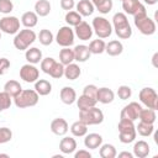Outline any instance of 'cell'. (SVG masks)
<instances>
[{
    "label": "cell",
    "mask_w": 158,
    "mask_h": 158,
    "mask_svg": "<svg viewBox=\"0 0 158 158\" xmlns=\"http://www.w3.org/2000/svg\"><path fill=\"white\" fill-rule=\"evenodd\" d=\"M112 25L115 33L121 40H128L132 36V28L128 23V19L125 12H116L112 17Z\"/></svg>",
    "instance_id": "6da1fadb"
},
{
    "label": "cell",
    "mask_w": 158,
    "mask_h": 158,
    "mask_svg": "<svg viewBox=\"0 0 158 158\" xmlns=\"http://www.w3.org/2000/svg\"><path fill=\"white\" fill-rule=\"evenodd\" d=\"M117 128H118V138L122 143L127 144L136 139L137 132H136V126H135L133 121L126 120V118H120Z\"/></svg>",
    "instance_id": "7a4b0ae2"
},
{
    "label": "cell",
    "mask_w": 158,
    "mask_h": 158,
    "mask_svg": "<svg viewBox=\"0 0 158 158\" xmlns=\"http://www.w3.org/2000/svg\"><path fill=\"white\" fill-rule=\"evenodd\" d=\"M38 99H40V95L37 94L36 90L26 89V90H21V93L14 98V102L16 107L25 109V107H31L37 105Z\"/></svg>",
    "instance_id": "3957f363"
},
{
    "label": "cell",
    "mask_w": 158,
    "mask_h": 158,
    "mask_svg": "<svg viewBox=\"0 0 158 158\" xmlns=\"http://www.w3.org/2000/svg\"><path fill=\"white\" fill-rule=\"evenodd\" d=\"M37 36L33 30L31 28H25V30H21L19 31L16 35H15V38H14V46L16 49L19 51H26L35 41H36Z\"/></svg>",
    "instance_id": "277c9868"
},
{
    "label": "cell",
    "mask_w": 158,
    "mask_h": 158,
    "mask_svg": "<svg viewBox=\"0 0 158 158\" xmlns=\"http://www.w3.org/2000/svg\"><path fill=\"white\" fill-rule=\"evenodd\" d=\"M79 120L86 126L99 125L104 121V114L96 106H93L86 110H79Z\"/></svg>",
    "instance_id": "5b68a950"
},
{
    "label": "cell",
    "mask_w": 158,
    "mask_h": 158,
    "mask_svg": "<svg viewBox=\"0 0 158 158\" xmlns=\"http://www.w3.org/2000/svg\"><path fill=\"white\" fill-rule=\"evenodd\" d=\"M93 31L96 33V36L99 38H107L111 36L112 33V26L111 23L109 22L107 19L102 17V16H96L94 20H93Z\"/></svg>",
    "instance_id": "8992f818"
},
{
    "label": "cell",
    "mask_w": 158,
    "mask_h": 158,
    "mask_svg": "<svg viewBox=\"0 0 158 158\" xmlns=\"http://www.w3.org/2000/svg\"><path fill=\"white\" fill-rule=\"evenodd\" d=\"M133 21H135V26L138 28V31H139L142 35L151 36V35H153V33L156 32V30H157L156 22H154L148 15H143V16H139V17H135Z\"/></svg>",
    "instance_id": "52a82bcc"
},
{
    "label": "cell",
    "mask_w": 158,
    "mask_h": 158,
    "mask_svg": "<svg viewBox=\"0 0 158 158\" xmlns=\"http://www.w3.org/2000/svg\"><path fill=\"white\" fill-rule=\"evenodd\" d=\"M138 98L141 100V102L152 110H157L158 109V94L156 93V90L153 88H143L141 89Z\"/></svg>",
    "instance_id": "ba28073f"
},
{
    "label": "cell",
    "mask_w": 158,
    "mask_h": 158,
    "mask_svg": "<svg viewBox=\"0 0 158 158\" xmlns=\"http://www.w3.org/2000/svg\"><path fill=\"white\" fill-rule=\"evenodd\" d=\"M74 30L70 26H63L58 30L56 42L62 47H70L74 43Z\"/></svg>",
    "instance_id": "9c48e42d"
},
{
    "label": "cell",
    "mask_w": 158,
    "mask_h": 158,
    "mask_svg": "<svg viewBox=\"0 0 158 158\" xmlns=\"http://www.w3.org/2000/svg\"><path fill=\"white\" fill-rule=\"evenodd\" d=\"M0 31L7 35H16L20 31V20L16 16H4L0 19Z\"/></svg>",
    "instance_id": "30bf717a"
},
{
    "label": "cell",
    "mask_w": 158,
    "mask_h": 158,
    "mask_svg": "<svg viewBox=\"0 0 158 158\" xmlns=\"http://www.w3.org/2000/svg\"><path fill=\"white\" fill-rule=\"evenodd\" d=\"M40 77V70L35 67V64L27 63L20 69V78L26 83H35Z\"/></svg>",
    "instance_id": "8fae6325"
},
{
    "label": "cell",
    "mask_w": 158,
    "mask_h": 158,
    "mask_svg": "<svg viewBox=\"0 0 158 158\" xmlns=\"http://www.w3.org/2000/svg\"><path fill=\"white\" fill-rule=\"evenodd\" d=\"M142 110V106L136 102V101H132L130 102L128 105H126L122 110H121V114H120V118H126V120H131V121H136L138 118V115Z\"/></svg>",
    "instance_id": "7c38bea8"
},
{
    "label": "cell",
    "mask_w": 158,
    "mask_h": 158,
    "mask_svg": "<svg viewBox=\"0 0 158 158\" xmlns=\"http://www.w3.org/2000/svg\"><path fill=\"white\" fill-rule=\"evenodd\" d=\"M93 33H94L93 27H91L88 22H85V21H81V22H80L79 25H77L75 28H74V35H75L79 40H81V41H89V40L91 38Z\"/></svg>",
    "instance_id": "4fadbf2b"
},
{
    "label": "cell",
    "mask_w": 158,
    "mask_h": 158,
    "mask_svg": "<svg viewBox=\"0 0 158 158\" xmlns=\"http://www.w3.org/2000/svg\"><path fill=\"white\" fill-rule=\"evenodd\" d=\"M68 122L62 117H57L51 122V131L57 136H64L68 132Z\"/></svg>",
    "instance_id": "5bb4252c"
},
{
    "label": "cell",
    "mask_w": 158,
    "mask_h": 158,
    "mask_svg": "<svg viewBox=\"0 0 158 158\" xmlns=\"http://www.w3.org/2000/svg\"><path fill=\"white\" fill-rule=\"evenodd\" d=\"M122 9L125 11V14H128V15H136L138 11L141 10H144L146 7L141 4L139 0H123L122 1Z\"/></svg>",
    "instance_id": "9a60e30c"
},
{
    "label": "cell",
    "mask_w": 158,
    "mask_h": 158,
    "mask_svg": "<svg viewBox=\"0 0 158 158\" xmlns=\"http://www.w3.org/2000/svg\"><path fill=\"white\" fill-rule=\"evenodd\" d=\"M73 52H74V60H77L79 63L86 62L90 58V56H91V53L89 51V47L85 46V44H78V46H75L74 49H73Z\"/></svg>",
    "instance_id": "2e32d148"
},
{
    "label": "cell",
    "mask_w": 158,
    "mask_h": 158,
    "mask_svg": "<svg viewBox=\"0 0 158 158\" xmlns=\"http://www.w3.org/2000/svg\"><path fill=\"white\" fill-rule=\"evenodd\" d=\"M59 96H60L62 102L65 104V105H72V104H74L77 101V93L72 86L62 88L60 93H59Z\"/></svg>",
    "instance_id": "e0dca14e"
},
{
    "label": "cell",
    "mask_w": 158,
    "mask_h": 158,
    "mask_svg": "<svg viewBox=\"0 0 158 158\" xmlns=\"http://www.w3.org/2000/svg\"><path fill=\"white\" fill-rule=\"evenodd\" d=\"M115 99V94L111 89L109 88H98V93H96V101L101 102V104H110Z\"/></svg>",
    "instance_id": "ac0fdd59"
},
{
    "label": "cell",
    "mask_w": 158,
    "mask_h": 158,
    "mask_svg": "<svg viewBox=\"0 0 158 158\" xmlns=\"http://www.w3.org/2000/svg\"><path fill=\"white\" fill-rule=\"evenodd\" d=\"M59 149L63 154L74 153L77 149V141L73 137H63L59 142Z\"/></svg>",
    "instance_id": "d6986e66"
},
{
    "label": "cell",
    "mask_w": 158,
    "mask_h": 158,
    "mask_svg": "<svg viewBox=\"0 0 158 158\" xmlns=\"http://www.w3.org/2000/svg\"><path fill=\"white\" fill-rule=\"evenodd\" d=\"M84 144L89 149H96V148H99L102 144V137L99 133H89V135H85Z\"/></svg>",
    "instance_id": "ffe728a7"
},
{
    "label": "cell",
    "mask_w": 158,
    "mask_h": 158,
    "mask_svg": "<svg viewBox=\"0 0 158 158\" xmlns=\"http://www.w3.org/2000/svg\"><path fill=\"white\" fill-rule=\"evenodd\" d=\"M25 57H26V60L31 64H37L42 60V51L37 47H28L26 49V53H25Z\"/></svg>",
    "instance_id": "44dd1931"
},
{
    "label": "cell",
    "mask_w": 158,
    "mask_h": 158,
    "mask_svg": "<svg viewBox=\"0 0 158 158\" xmlns=\"http://www.w3.org/2000/svg\"><path fill=\"white\" fill-rule=\"evenodd\" d=\"M149 144L141 139V141H137L133 146V156L138 157V158H146L148 154H149Z\"/></svg>",
    "instance_id": "7402d4cb"
},
{
    "label": "cell",
    "mask_w": 158,
    "mask_h": 158,
    "mask_svg": "<svg viewBox=\"0 0 158 158\" xmlns=\"http://www.w3.org/2000/svg\"><path fill=\"white\" fill-rule=\"evenodd\" d=\"M75 7H77V12L80 14L81 16H90V15H93V12L95 10V7L90 0H80L75 5Z\"/></svg>",
    "instance_id": "603a6c76"
},
{
    "label": "cell",
    "mask_w": 158,
    "mask_h": 158,
    "mask_svg": "<svg viewBox=\"0 0 158 158\" xmlns=\"http://www.w3.org/2000/svg\"><path fill=\"white\" fill-rule=\"evenodd\" d=\"M38 22V16L35 11H26L23 12V15L21 16V23L26 27V28H32L37 25Z\"/></svg>",
    "instance_id": "cb8c5ba5"
},
{
    "label": "cell",
    "mask_w": 158,
    "mask_h": 158,
    "mask_svg": "<svg viewBox=\"0 0 158 158\" xmlns=\"http://www.w3.org/2000/svg\"><path fill=\"white\" fill-rule=\"evenodd\" d=\"M81 74V69L78 64L75 63H70V64H67L64 65V77L69 80H75L80 77Z\"/></svg>",
    "instance_id": "d4e9b609"
},
{
    "label": "cell",
    "mask_w": 158,
    "mask_h": 158,
    "mask_svg": "<svg viewBox=\"0 0 158 158\" xmlns=\"http://www.w3.org/2000/svg\"><path fill=\"white\" fill-rule=\"evenodd\" d=\"M35 90L38 95L46 96L52 91V84L46 79H37L35 81Z\"/></svg>",
    "instance_id": "484cf974"
},
{
    "label": "cell",
    "mask_w": 158,
    "mask_h": 158,
    "mask_svg": "<svg viewBox=\"0 0 158 158\" xmlns=\"http://www.w3.org/2000/svg\"><path fill=\"white\" fill-rule=\"evenodd\" d=\"M122 51H123V46L117 40H112L109 43H106V46H105V52L109 56H112V57H116V56L121 54Z\"/></svg>",
    "instance_id": "4316f807"
},
{
    "label": "cell",
    "mask_w": 158,
    "mask_h": 158,
    "mask_svg": "<svg viewBox=\"0 0 158 158\" xmlns=\"http://www.w3.org/2000/svg\"><path fill=\"white\" fill-rule=\"evenodd\" d=\"M21 90H22V86L17 80H7L4 85V91H6L12 99L16 95H19L21 93Z\"/></svg>",
    "instance_id": "83f0119b"
},
{
    "label": "cell",
    "mask_w": 158,
    "mask_h": 158,
    "mask_svg": "<svg viewBox=\"0 0 158 158\" xmlns=\"http://www.w3.org/2000/svg\"><path fill=\"white\" fill-rule=\"evenodd\" d=\"M35 12L37 14V16H41V17H44V16L49 15L51 2L48 0H38L35 4Z\"/></svg>",
    "instance_id": "f1b7e54d"
},
{
    "label": "cell",
    "mask_w": 158,
    "mask_h": 158,
    "mask_svg": "<svg viewBox=\"0 0 158 158\" xmlns=\"http://www.w3.org/2000/svg\"><path fill=\"white\" fill-rule=\"evenodd\" d=\"M96 100L90 98V96H86L84 94H81L79 98H77V105H78V109L79 110H86V109H90L93 106H96Z\"/></svg>",
    "instance_id": "f546056e"
},
{
    "label": "cell",
    "mask_w": 158,
    "mask_h": 158,
    "mask_svg": "<svg viewBox=\"0 0 158 158\" xmlns=\"http://www.w3.org/2000/svg\"><path fill=\"white\" fill-rule=\"evenodd\" d=\"M100 14H109L112 9V0H90Z\"/></svg>",
    "instance_id": "4dcf8cb0"
},
{
    "label": "cell",
    "mask_w": 158,
    "mask_h": 158,
    "mask_svg": "<svg viewBox=\"0 0 158 158\" xmlns=\"http://www.w3.org/2000/svg\"><path fill=\"white\" fill-rule=\"evenodd\" d=\"M138 118L142 122L153 125L156 122V118H157L156 110H152V109H148V107L147 109H142L141 112H139V115H138Z\"/></svg>",
    "instance_id": "1f68e13d"
},
{
    "label": "cell",
    "mask_w": 158,
    "mask_h": 158,
    "mask_svg": "<svg viewBox=\"0 0 158 158\" xmlns=\"http://www.w3.org/2000/svg\"><path fill=\"white\" fill-rule=\"evenodd\" d=\"M59 62L63 65L73 63L74 62V52H73V49H70L69 47H63V49H60V52H59Z\"/></svg>",
    "instance_id": "d6a6232c"
},
{
    "label": "cell",
    "mask_w": 158,
    "mask_h": 158,
    "mask_svg": "<svg viewBox=\"0 0 158 158\" xmlns=\"http://www.w3.org/2000/svg\"><path fill=\"white\" fill-rule=\"evenodd\" d=\"M70 132L75 137H83V136H85L88 133V126L84 122H81L80 120L79 121H75L70 126Z\"/></svg>",
    "instance_id": "836d02e7"
},
{
    "label": "cell",
    "mask_w": 158,
    "mask_h": 158,
    "mask_svg": "<svg viewBox=\"0 0 158 158\" xmlns=\"http://www.w3.org/2000/svg\"><path fill=\"white\" fill-rule=\"evenodd\" d=\"M99 154L101 158H115L117 156V152H116V148L115 146L110 144V143H105V144H101L99 147Z\"/></svg>",
    "instance_id": "e575fe53"
},
{
    "label": "cell",
    "mask_w": 158,
    "mask_h": 158,
    "mask_svg": "<svg viewBox=\"0 0 158 158\" xmlns=\"http://www.w3.org/2000/svg\"><path fill=\"white\" fill-rule=\"evenodd\" d=\"M105 46L106 43L104 42V40L98 38V40H93L88 47L91 54H101L102 52H105Z\"/></svg>",
    "instance_id": "d590c367"
},
{
    "label": "cell",
    "mask_w": 158,
    "mask_h": 158,
    "mask_svg": "<svg viewBox=\"0 0 158 158\" xmlns=\"http://www.w3.org/2000/svg\"><path fill=\"white\" fill-rule=\"evenodd\" d=\"M83 16L80 15V14H78L77 11H67V14H65V17H64V20H65V22L68 23V26H77V25H79L81 21H83V19H81Z\"/></svg>",
    "instance_id": "8d00e7d4"
},
{
    "label": "cell",
    "mask_w": 158,
    "mask_h": 158,
    "mask_svg": "<svg viewBox=\"0 0 158 158\" xmlns=\"http://www.w3.org/2000/svg\"><path fill=\"white\" fill-rule=\"evenodd\" d=\"M153 131H154V126L153 125L146 123V122H142V121H139V123L136 127V132H138V135H141L142 137L151 136L153 133Z\"/></svg>",
    "instance_id": "74e56055"
},
{
    "label": "cell",
    "mask_w": 158,
    "mask_h": 158,
    "mask_svg": "<svg viewBox=\"0 0 158 158\" xmlns=\"http://www.w3.org/2000/svg\"><path fill=\"white\" fill-rule=\"evenodd\" d=\"M53 40H54L53 33H52L49 30L43 28V30L40 31V33H38V41H40L41 44H43V46H49V44L53 42Z\"/></svg>",
    "instance_id": "f35d334b"
},
{
    "label": "cell",
    "mask_w": 158,
    "mask_h": 158,
    "mask_svg": "<svg viewBox=\"0 0 158 158\" xmlns=\"http://www.w3.org/2000/svg\"><path fill=\"white\" fill-rule=\"evenodd\" d=\"M49 75L54 79H59L64 75V65L60 63V62H56L54 65L52 67L51 72H49Z\"/></svg>",
    "instance_id": "ab89813d"
},
{
    "label": "cell",
    "mask_w": 158,
    "mask_h": 158,
    "mask_svg": "<svg viewBox=\"0 0 158 158\" xmlns=\"http://www.w3.org/2000/svg\"><path fill=\"white\" fill-rule=\"evenodd\" d=\"M11 104H12V98L6 91L0 93V111L7 110L11 106Z\"/></svg>",
    "instance_id": "60d3db41"
},
{
    "label": "cell",
    "mask_w": 158,
    "mask_h": 158,
    "mask_svg": "<svg viewBox=\"0 0 158 158\" xmlns=\"http://www.w3.org/2000/svg\"><path fill=\"white\" fill-rule=\"evenodd\" d=\"M54 63H56V59L52 58V57L42 58V60H41V69H42V72L46 73V74H49V72H51L52 67L54 65Z\"/></svg>",
    "instance_id": "b9f144b4"
},
{
    "label": "cell",
    "mask_w": 158,
    "mask_h": 158,
    "mask_svg": "<svg viewBox=\"0 0 158 158\" xmlns=\"http://www.w3.org/2000/svg\"><path fill=\"white\" fill-rule=\"evenodd\" d=\"M131 95H132V89L128 85H121V86H118V89H117V96L121 100H127V99L131 98Z\"/></svg>",
    "instance_id": "7bdbcfd3"
},
{
    "label": "cell",
    "mask_w": 158,
    "mask_h": 158,
    "mask_svg": "<svg viewBox=\"0 0 158 158\" xmlns=\"http://www.w3.org/2000/svg\"><path fill=\"white\" fill-rule=\"evenodd\" d=\"M12 138V132L7 127H0V144L10 142Z\"/></svg>",
    "instance_id": "ee69618b"
},
{
    "label": "cell",
    "mask_w": 158,
    "mask_h": 158,
    "mask_svg": "<svg viewBox=\"0 0 158 158\" xmlns=\"http://www.w3.org/2000/svg\"><path fill=\"white\" fill-rule=\"evenodd\" d=\"M14 10V4L11 0H0V12L4 15L10 14Z\"/></svg>",
    "instance_id": "f6af8a7d"
},
{
    "label": "cell",
    "mask_w": 158,
    "mask_h": 158,
    "mask_svg": "<svg viewBox=\"0 0 158 158\" xmlns=\"http://www.w3.org/2000/svg\"><path fill=\"white\" fill-rule=\"evenodd\" d=\"M96 93H98V86H95L94 84H89V85H85L84 89H83V94L86 95V96H90L93 99L96 100Z\"/></svg>",
    "instance_id": "bcb514c9"
},
{
    "label": "cell",
    "mask_w": 158,
    "mask_h": 158,
    "mask_svg": "<svg viewBox=\"0 0 158 158\" xmlns=\"http://www.w3.org/2000/svg\"><path fill=\"white\" fill-rule=\"evenodd\" d=\"M10 68V60L7 58H0V75H4Z\"/></svg>",
    "instance_id": "7dc6e473"
},
{
    "label": "cell",
    "mask_w": 158,
    "mask_h": 158,
    "mask_svg": "<svg viewBox=\"0 0 158 158\" xmlns=\"http://www.w3.org/2000/svg\"><path fill=\"white\" fill-rule=\"evenodd\" d=\"M74 6H75V1L74 0H60V7L63 10L70 11V10H73Z\"/></svg>",
    "instance_id": "c3c4849f"
},
{
    "label": "cell",
    "mask_w": 158,
    "mask_h": 158,
    "mask_svg": "<svg viewBox=\"0 0 158 158\" xmlns=\"http://www.w3.org/2000/svg\"><path fill=\"white\" fill-rule=\"evenodd\" d=\"M74 157H75V158H91V154H90V152L86 151V149H80V151L75 152Z\"/></svg>",
    "instance_id": "681fc988"
},
{
    "label": "cell",
    "mask_w": 158,
    "mask_h": 158,
    "mask_svg": "<svg viewBox=\"0 0 158 158\" xmlns=\"http://www.w3.org/2000/svg\"><path fill=\"white\" fill-rule=\"evenodd\" d=\"M132 157H133V154L130 153V152H121V153H118V158H132Z\"/></svg>",
    "instance_id": "f907efd6"
},
{
    "label": "cell",
    "mask_w": 158,
    "mask_h": 158,
    "mask_svg": "<svg viewBox=\"0 0 158 158\" xmlns=\"http://www.w3.org/2000/svg\"><path fill=\"white\" fill-rule=\"evenodd\" d=\"M146 4H148V5H154V4H157L158 2V0H143Z\"/></svg>",
    "instance_id": "816d5d0a"
},
{
    "label": "cell",
    "mask_w": 158,
    "mask_h": 158,
    "mask_svg": "<svg viewBox=\"0 0 158 158\" xmlns=\"http://www.w3.org/2000/svg\"><path fill=\"white\" fill-rule=\"evenodd\" d=\"M157 57H158V53H154V56H153V58H152V62H153V65H154V67H158V65H157V63H156Z\"/></svg>",
    "instance_id": "f5cc1de1"
},
{
    "label": "cell",
    "mask_w": 158,
    "mask_h": 158,
    "mask_svg": "<svg viewBox=\"0 0 158 158\" xmlns=\"http://www.w3.org/2000/svg\"><path fill=\"white\" fill-rule=\"evenodd\" d=\"M1 157H5V158H9V154H4V153H0V158Z\"/></svg>",
    "instance_id": "db71d44e"
},
{
    "label": "cell",
    "mask_w": 158,
    "mask_h": 158,
    "mask_svg": "<svg viewBox=\"0 0 158 158\" xmlns=\"http://www.w3.org/2000/svg\"><path fill=\"white\" fill-rule=\"evenodd\" d=\"M0 40H1V31H0Z\"/></svg>",
    "instance_id": "11a10c76"
},
{
    "label": "cell",
    "mask_w": 158,
    "mask_h": 158,
    "mask_svg": "<svg viewBox=\"0 0 158 158\" xmlns=\"http://www.w3.org/2000/svg\"><path fill=\"white\" fill-rule=\"evenodd\" d=\"M120 1H123V0H120Z\"/></svg>",
    "instance_id": "9f6ffc18"
}]
</instances>
